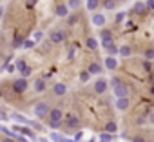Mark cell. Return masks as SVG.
Instances as JSON below:
<instances>
[{
	"label": "cell",
	"instance_id": "6da1fadb",
	"mask_svg": "<svg viewBox=\"0 0 154 142\" xmlns=\"http://www.w3.org/2000/svg\"><path fill=\"white\" fill-rule=\"evenodd\" d=\"M62 120H63V113H62V109L54 108V109L49 111V127H51V129H58V127L62 126Z\"/></svg>",
	"mask_w": 154,
	"mask_h": 142
},
{
	"label": "cell",
	"instance_id": "7a4b0ae2",
	"mask_svg": "<svg viewBox=\"0 0 154 142\" xmlns=\"http://www.w3.org/2000/svg\"><path fill=\"white\" fill-rule=\"evenodd\" d=\"M49 106L45 104V102H38L36 106H35V115L38 117V118H44V117H49Z\"/></svg>",
	"mask_w": 154,
	"mask_h": 142
},
{
	"label": "cell",
	"instance_id": "3957f363",
	"mask_svg": "<svg viewBox=\"0 0 154 142\" xmlns=\"http://www.w3.org/2000/svg\"><path fill=\"white\" fill-rule=\"evenodd\" d=\"M65 37H67V33H65L63 29H56V31H53V33L49 35V40H51L53 44H62V42L65 40Z\"/></svg>",
	"mask_w": 154,
	"mask_h": 142
},
{
	"label": "cell",
	"instance_id": "277c9868",
	"mask_svg": "<svg viewBox=\"0 0 154 142\" xmlns=\"http://www.w3.org/2000/svg\"><path fill=\"white\" fill-rule=\"evenodd\" d=\"M26 89H27V80H26V79H17V80L13 82V91H15L17 95H22Z\"/></svg>",
	"mask_w": 154,
	"mask_h": 142
},
{
	"label": "cell",
	"instance_id": "5b68a950",
	"mask_svg": "<svg viewBox=\"0 0 154 142\" xmlns=\"http://www.w3.org/2000/svg\"><path fill=\"white\" fill-rule=\"evenodd\" d=\"M65 126H67L69 129H78V127H80V118L76 117V115H67Z\"/></svg>",
	"mask_w": 154,
	"mask_h": 142
},
{
	"label": "cell",
	"instance_id": "8992f818",
	"mask_svg": "<svg viewBox=\"0 0 154 142\" xmlns=\"http://www.w3.org/2000/svg\"><path fill=\"white\" fill-rule=\"evenodd\" d=\"M112 91H114V95H116L118 98H125V97L129 95V88H127L123 82H122V84H118V86H116Z\"/></svg>",
	"mask_w": 154,
	"mask_h": 142
},
{
	"label": "cell",
	"instance_id": "52a82bcc",
	"mask_svg": "<svg viewBox=\"0 0 154 142\" xmlns=\"http://www.w3.org/2000/svg\"><path fill=\"white\" fill-rule=\"evenodd\" d=\"M107 88H109V84H107V80H103V79H98V80L94 82V91H96L98 95L105 93V91H107Z\"/></svg>",
	"mask_w": 154,
	"mask_h": 142
},
{
	"label": "cell",
	"instance_id": "ba28073f",
	"mask_svg": "<svg viewBox=\"0 0 154 142\" xmlns=\"http://www.w3.org/2000/svg\"><path fill=\"white\" fill-rule=\"evenodd\" d=\"M102 44H103V49L109 53V56H114V55L118 53V49H120V47H116V46H114V42H112V40H107V42H102Z\"/></svg>",
	"mask_w": 154,
	"mask_h": 142
},
{
	"label": "cell",
	"instance_id": "9c48e42d",
	"mask_svg": "<svg viewBox=\"0 0 154 142\" xmlns=\"http://www.w3.org/2000/svg\"><path fill=\"white\" fill-rule=\"evenodd\" d=\"M17 69H18L20 73H22V77H24V79H26V77L31 73V67H29V66H27L24 60H18V62H17Z\"/></svg>",
	"mask_w": 154,
	"mask_h": 142
},
{
	"label": "cell",
	"instance_id": "30bf717a",
	"mask_svg": "<svg viewBox=\"0 0 154 142\" xmlns=\"http://www.w3.org/2000/svg\"><path fill=\"white\" fill-rule=\"evenodd\" d=\"M53 93H54L56 97H63V95L67 93V86H65V84H62V82H58V84H54V86H53Z\"/></svg>",
	"mask_w": 154,
	"mask_h": 142
},
{
	"label": "cell",
	"instance_id": "8fae6325",
	"mask_svg": "<svg viewBox=\"0 0 154 142\" xmlns=\"http://www.w3.org/2000/svg\"><path fill=\"white\" fill-rule=\"evenodd\" d=\"M33 88H35V91H36V93H44L47 86H45V80H44V79H36V80H35V84H33Z\"/></svg>",
	"mask_w": 154,
	"mask_h": 142
},
{
	"label": "cell",
	"instance_id": "7c38bea8",
	"mask_svg": "<svg viewBox=\"0 0 154 142\" xmlns=\"http://www.w3.org/2000/svg\"><path fill=\"white\" fill-rule=\"evenodd\" d=\"M105 15H102V13H96V15H93V18H91V22L94 24V26H103L105 24Z\"/></svg>",
	"mask_w": 154,
	"mask_h": 142
},
{
	"label": "cell",
	"instance_id": "4fadbf2b",
	"mask_svg": "<svg viewBox=\"0 0 154 142\" xmlns=\"http://www.w3.org/2000/svg\"><path fill=\"white\" fill-rule=\"evenodd\" d=\"M129 104H131V102H129V98H127V97H125V98H118V100H116V108H118L120 111L129 109Z\"/></svg>",
	"mask_w": 154,
	"mask_h": 142
},
{
	"label": "cell",
	"instance_id": "5bb4252c",
	"mask_svg": "<svg viewBox=\"0 0 154 142\" xmlns=\"http://www.w3.org/2000/svg\"><path fill=\"white\" fill-rule=\"evenodd\" d=\"M56 15H58V17H67V15H69L67 4H58V6H56Z\"/></svg>",
	"mask_w": 154,
	"mask_h": 142
},
{
	"label": "cell",
	"instance_id": "9a60e30c",
	"mask_svg": "<svg viewBox=\"0 0 154 142\" xmlns=\"http://www.w3.org/2000/svg\"><path fill=\"white\" fill-rule=\"evenodd\" d=\"M105 67L111 69V71L116 69V67H118V60H116L114 56H107V58H105Z\"/></svg>",
	"mask_w": 154,
	"mask_h": 142
},
{
	"label": "cell",
	"instance_id": "2e32d148",
	"mask_svg": "<svg viewBox=\"0 0 154 142\" xmlns=\"http://www.w3.org/2000/svg\"><path fill=\"white\" fill-rule=\"evenodd\" d=\"M89 73L91 75H100L102 73V67H100V64H96V62H93V64H89Z\"/></svg>",
	"mask_w": 154,
	"mask_h": 142
},
{
	"label": "cell",
	"instance_id": "e0dca14e",
	"mask_svg": "<svg viewBox=\"0 0 154 142\" xmlns=\"http://www.w3.org/2000/svg\"><path fill=\"white\" fill-rule=\"evenodd\" d=\"M85 46H87V49H91V51H94V49L98 47V40H96L94 37H89V38L85 40Z\"/></svg>",
	"mask_w": 154,
	"mask_h": 142
},
{
	"label": "cell",
	"instance_id": "ac0fdd59",
	"mask_svg": "<svg viewBox=\"0 0 154 142\" xmlns=\"http://www.w3.org/2000/svg\"><path fill=\"white\" fill-rule=\"evenodd\" d=\"M134 11L140 13V15L147 13V4H143V2H136V4H134Z\"/></svg>",
	"mask_w": 154,
	"mask_h": 142
},
{
	"label": "cell",
	"instance_id": "d6986e66",
	"mask_svg": "<svg viewBox=\"0 0 154 142\" xmlns=\"http://www.w3.org/2000/svg\"><path fill=\"white\" fill-rule=\"evenodd\" d=\"M116 129H118V126H116V122H107L105 124V133H109V135H112V133H116Z\"/></svg>",
	"mask_w": 154,
	"mask_h": 142
},
{
	"label": "cell",
	"instance_id": "ffe728a7",
	"mask_svg": "<svg viewBox=\"0 0 154 142\" xmlns=\"http://www.w3.org/2000/svg\"><path fill=\"white\" fill-rule=\"evenodd\" d=\"M85 6L89 11H94L98 6H100V0H85Z\"/></svg>",
	"mask_w": 154,
	"mask_h": 142
},
{
	"label": "cell",
	"instance_id": "44dd1931",
	"mask_svg": "<svg viewBox=\"0 0 154 142\" xmlns=\"http://www.w3.org/2000/svg\"><path fill=\"white\" fill-rule=\"evenodd\" d=\"M100 38H102V42L112 40V33H111L109 29H103V31H100Z\"/></svg>",
	"mask_w": 154,
	"mask_h": 142
},
{
	"label": "cell",
	"instance_id": "7402d4cb",
	"mask_svg": "<svg viewBox=\"0 0 154 142\" xmlns=\"http://www.w3.org/2000/svg\"><path fill=\"white\" fill-rule=\"evenodd\" d=\"M118 53H120L122 56H131V53H132V49H131V46H122V47L118 49Z\"/></svg>",
	"mask_w": 154,
	"mask_h": 142
},
{
	"label": "cell",
	"instance_id": "603a6c76",
	"mask_svg": "<svg viewBox=\"0 0 154 142\" xmlns=\"http://www.w3.org/2000/svg\"><path fill=\"white\" fill-rule=\"evenodd\" d=\"M82 4V0H67V8L69 9H78Z\"/></svg>",
	"mask_w": 154,
	"mask_h": 142
},
{
	"label": "cell",
	"instance_id": "cb8c5ba5",
	"mask_svg": "<svg viewBox=\"0 0 154 142\" xmlns=\"http://www.w3.org/2000/svg\"><path fill=\"white\" fill-rule=\"evenodd\" d=\"M15 131H20V133H24V135H27V137H31V138L35 137V135H33V131H31V129H27V127H20V126H17V127H15Z\"/></svg>",
	"mask_w": 154,
	"mask_h": 142
},
{
	"label": "cell",
	"instance_id": "d4e9b609",
	"mask_svg": "<svg viewBox=\"0 0 154 142\" xmlns=\"http://www.w3.org/2000/svg\"><path fill=\"white\" fill-rule=\"evenodd\" d=\"M89 79H91V73H89V71H82V73H80V82H89Z\"/></svg>",
	"mask_w": 154,
	"mask_h": 142
},
{
	"label": "cell",
	"instance_id": "484cf974",
	"mask_svg": "<svg viewBox=\"0 0 154 142\" xmlns=\"http://www.w3.org/2000/svg\"><path fill=\"white\" fill-rule=\"evenodd\" d=\"M103 8L111 11V9H114V8H116V2H114V0H105V2H103Z\"/></svg>",
	"mask_w": 154,
	"mask_h": 142
},
{
	"label": "cell",
	"instance_id": "4316f807",
	"mask_svg": "<svg viewBox=\"0 0 154 142\" xmlns=\"http://www.w3.org/2000/svg\"><path fill=\"white\" fill-rule=\"evenodd\" d=\"M51 140H53V142H65V138H63L60 133H53V135H51Z\"/></svg>",
	"mask_w": 154,
	"mask_h": 142
},
{
	"label": "cell",
	"instance_id": "83f0119b",
	"mask_svg": "<svg viewBox=\"0 0 154 142\" xmlns=\"http://www.w3.org/2000/svg\"><path fill=\"white\" fill-rule=\"evenodd\" d=\"M145 58H147V60H152V58H154V47H149V49L145 51Z\"/></svg>",
	"mask_w": 154,
	"mask_h": 142
},
{
	"label": "cell",
	"instance_id": "f1b7e54d",
	"mask_svg": "<svg viewBox=\"0 0 154 142\" xmlns=\"http://www.w3.org/2000/svg\"><path fill=\"white\" fill-rule=\"evenodd\" d=\"M20 46H24V40H22L20 37H15V40H13V47H20Z\"/></svg>",
	"mask_w": 154,
	"mask_h": 142
},
{
	"label": "cell",
	"instance_id": "f546056e",
	"mask_svg": "<svg viewBox=\"0 0 154 142\" xmlns=\"http://www.w3.org/2000/svg\"><path fill=\"white\" fill-rule=\"evenodd\" d=\"M11 117H13V118H17L18 122H24V124H29V120H27L26 117H20V115H17V113H15V115H11Z\"/></svg>",
	"mask_w": 154,
	"mask_h": 142
},
{
	"label": "cell",
	"instance_id": "4dcf8cb0",
	"mask_svg": "<svg viewBox=\"0 0 154 142\" xmlns=\"http://www.w3.org/2000/svg\"><path fill=\"white\" fill-rule=\"evenodd\" d=\"M112 138V135H109V133H102V142H109Z\"/></svg>",
	"mask_w": 154,
	"mask_h": 142
},
{
	"label": "cell",
	"instance_id": "1f68e13d",
	"mask_svg": "<svg viewBox=\"0 0 154 142\" xmlns=\"http://www.w3.org/2000/svg\"><path fill=\"white\" fill-rule=\"evenodd\" d=\"M33 37H35V40L38 42V40H42V37H44V33H42V31H35V35H33Z\"/></svg>",
	"mask_w": 154,
	"mask_h": 142
},
{
	"label": "cell",
	"instance_id": "d6a6232c",
	"mask_svg": "<svg viewBox=\"0 0 154 142\" xmlns=\"http://www.w3.org/2000/svg\"><path fill=\"white\" fill-rule=\"evenodd\" d=\"M33 46H35L33 40H24V47H26V49H29V47H33Z\"/></svg>",
	"mask_w": 154,
	"mask_h": 142
},
{
	"label": "cell",
	"instance_id": "836d02e7",
	"mask_svg": "<svg viewBox=\"0 0 154 142\" xmlns=\"http://www.w3.org/2000/svg\"><path fill=\"white\" fill-rule=\"evenodd\" d=\"M118 84H122V82H120L118 79H112V80H111V88H112V89H114V88H116Z\"/></svg>",
	"mask_w": 154,
	"mask_h": 142
},
{
	"label": "cell",
	"instance_id": "e575fe53",
	"mask_svg": "<svg viewBox=\"0 0 154 142\" xmlns=\"http://www.w3.org/2000/svg\"><path fill=\"white\" fill-rule=\"evenodd\" d=\"M147 9H154V0H147Z\"/></svg>",
	"mask_w": 154,
	"mask_h": 142
},
{
	"label": "cell",
	"instance_id": "d590c367",
	"mask_svg": "<svg viewBox=\"0 0 154 142\" xmlns=\"http://www.w3.org/2000/svg\"><path fill=\"white\" fill-rule=\"evenodd\" d=\"M132 142H145V138H143V137H134Z\"/></svg>",
	"mask_w": 154,
	"mask_h": 142
},
{
	"label": "cell",
	"instance_id": "8d00e7d4",
	"mask_svg": "<svg viewBox=\"0 0 154 142\" xmlns=\"http://www.w3.org/2000/svg\"><path fill=\"white\" fill-rule=\"evenodd\" d=\"M123 17H125L123 13H118V17H116V22H122V20H123Z\"/></svg>",
	"mask_w": 154,
	"mask_h": 142
},
{
	"label": "cell",
	"instance_id": "74e56055",
	"mask_svg": "<svg viewBox=\"0 0 154 142\" xmlns=\"http://www.w3.org/2000/svg\"><path fill=\"white\" fill-rule=\"evenodd\" d=\"M149 122H150V124H154V111H152V113H149Z\"/></svg>",
	"mask_w": 154,
	"mask_h": 142
},
{
	"label": "cell",
	"instance_id": "f35d334b",
	"mask_svg": "<svg viewBox=\"0 0 154 142\" xmlns=\"http://www.w3.org/2000/svg\"><path fill=\"white\" fill-rule=\"evenodd\" d=\"M0 142H15V138H9V137H6V138H2Z\"/></svg>",
	"mask_w": 154,
	"mask_h": 142
},
{
	"label": "cell",
	"instance_id": "ab89813d",
	"mask_svg": "<svg viewBox=\"0 0 154 142\" xmlns=\"http://www.w3.org/2000/svg\"><path fill=\"white\" fill-rule=\"evenodd\" d=\"M82 137H84V133H76V137H74V140H82Z\"/></svg>",
	"mask_w": 154,
	"mask_h": 142
},
{
	"label": "cell",
	"instance_id": "60d3db41",
	"mask_svg": "<svg viewBox=\"0 0 154 142\" xmlns=\"http://www.w3.org/2000/svg\"><path fill=\"white\" fill-rule=\"evenodd\" d=\"M136 122H138V124H145V118H143V117H138V120H136Z\"/></svg>",
	"mask_w": 154,
	"mask_h": 142
},
{
	"label": "cell",
	"instance_id": "b9f144b4",
	"mask_svg": "<svg viewBox=\"0 0 154 142\" xmlns=\"http://www.w3.org/2000/svg\"><path fill=\"white\" fill-rule=\"evenodd\" d=\"M6 69H8L9 73H11V71H15V66H6Z\"/></svg>",
	"mask_w": 154,
	"mask_h": 142
},
{
	"label": "cell",
	"instance_id": "7bdbcfd3",
	"mask_svg": "<svg viewBox=\"0 0 154 142\" xmlns=\"http://www.w3.org/2000/svg\"><path fill=\"white\" fill-rule=\"evenodd\" d=\"M35 2H36V0H29V2H27V6H29V8H33V6H35Z\"/></svg>",
	"mask_w": 154,
	"mask_h": 142
},
{
	"label": "cell",
	"instance_id": "ee69618b",
	"mask_svg": "<svg viewBox=\"0 0 154 142\" xmlns=\"http://www.w3.org/2000/svg\"><path fill=\"white\" fill-rule=\"evenodd\" d=\"M150 93H152V95H154V88H152V89H150Z\"/></svg>",
	"mask_w": 154,
	"mask_h": 142
},
{
	"label": "cell",
	"instance_id": "f6af8a7d",
	"mask_svg": "<svg viewBox=\"0 0 154 142\" xmlns=\"http://www.w3.org/2000/svg\"><path fill=\"white\" fill-rule=\"evenodd\" d=\"M0 95H2V89H0Z\"/></svg>",
	"mask_w": 154,
	"mask_h": 142
},
{
	"label": "cell",
	"instance_id": "bcb514c9",
	"mask_svg": "<svg viewBox=\"0 0 154 142\" xmlns=\"http://www.w3.org/2000/svg\"><path fill=\"white\" fill-rule=\"evenodd\" d=\"M138 2H140V0H138Z\"/></svg>",
	"mask_w": 154,
	"mask_h": 142
}]
</instances>
